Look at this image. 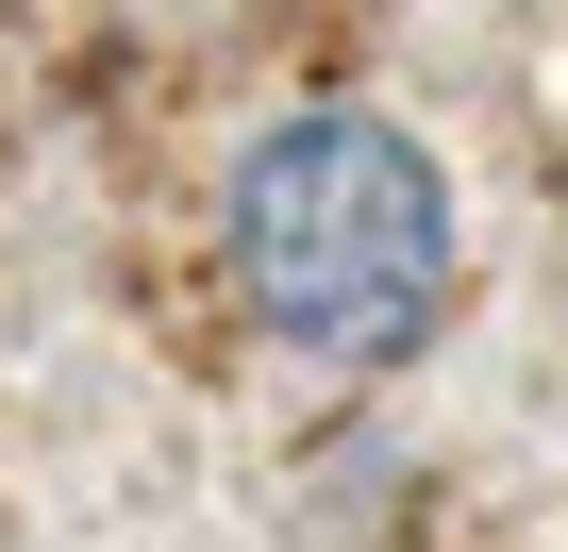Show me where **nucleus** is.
I'll return each instance as SVG.
<instances>
[{"label": "nucleus", "instance_id": "f257e3e1", "mask_svg": "<svg viewBox=\"0 0 568 552\" xmlns=\"http://www.w3.org/2000/svg\"><path fill=\"white\" fill-rule=\"evenodd\" d=\"M234 285L284 352H318V369H402L435 319H452V184L402 118L368 101H302V118H267L234 151Z\"/></svg>", "mask_w": 568, "mask_h": 552}]
</instances>
